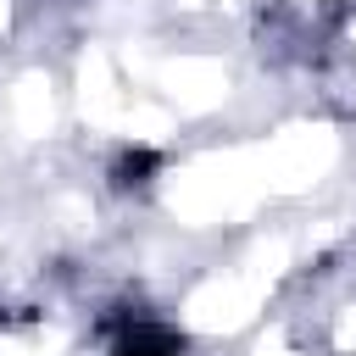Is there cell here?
<instances>
[{
  "label": "cell",
  "instance_id": "6da1fadb",
  "mask_svg": "<svg viewBox=\"0 0 356 356\" xmlns=\"http://www.w3.org/2000/svg\"><path fill=\"white\" fill-rule=\"evenodd\" d=\"M178 350H184V339L161 323H128L111 345V356H178Z\"/></svg>",
  "mask_w": 356,
  "mask_h": 356
},
{
  "label": "cell",
  "instance_id": "7a4b0ae2",
  "mask_svg": "<svg viewBox=\"0 0 356 356\" xmlns=\"http://www.w3.org/2000/svg\"><path fill=\"white\" fill-rule=\"evenodd\" d=\"M156 167H161V156H156V150H145V145H134V150H122V156H117L111 184H117V189H145Z\"/></svg>",
  "mask_w": 356,
  "mask_h": 356
}]
</instances>
